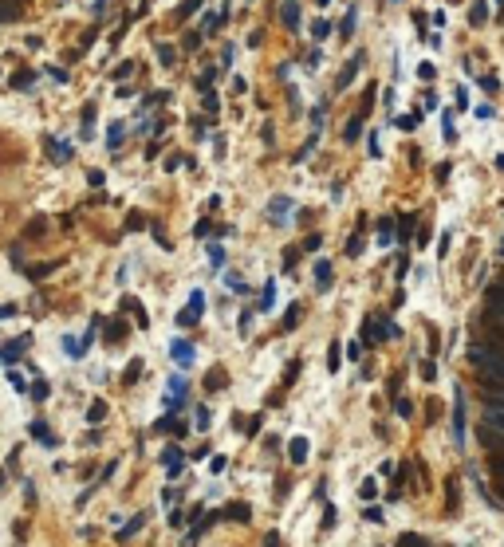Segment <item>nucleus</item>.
<instances>
[{"label": "nucleus", "instance_id": "9", "mask_svg": "<svg viewBox=\"0 0 504 547\" xmlns=\"http://www.w3.org/2000/svg\"><path fill=\"white\" fill-rule=\"evenodd\" d=\"M272 217H276V220L288 217V197H276V201H272Z\"/></svg>", "mask_w": 504, "mask_h": 547}, {"label": "nucleus", "instance_id": "8", "mask_svg": "<svg viewBox=\"0 0 504 547\" xmlns=\"http://www.w3.org/2000/svg\"><path fill=\"white\" fill-rule=\"evenodd\" d=\"M20 346H24V343H8L4 351H0V362H16V359H20Z\"/></svg>", "mask_w": 504, "mask_h": 547}, {"label": "nucleus", "instance_id": "3", "mask_svg": "<svg viewBox=\"0 0 504 547\" xmlns=\"http://www.w3.org/2000/svg\"><path fill=\"white\" fill-rule=\"evenodd\" d=\"M307 449H312V445H307V437H292V445H288V457H292V461H307Z\"/></svg>", "mask_w": 504, "mask_h": 547}, {"label": "nucleus", "instance_id": "7", "mask_svg": "<svg viewBox=\"0 0 504 547\" xmlns=\"http://www.w3.org/2000/svg\"><path fill=\"white\" fill-rule=\"evenodd\" d=\"M272 307H276V288L268 283V288H264V296H260V311H272Z\"/></svg>", "mask_w": 504, "mask_h": 547}, {"label": "nucleus", "instance_id": "13", "mask_svg": "<svg viewBox=\"0 0 504 547\" xmlns=\"http://www.w3.org/2000/svg\"><path fill=\"white\" fill-rule=\"evenodd\" d=\"M47 146H51V150H55V157H67V154H71V150H67V146H63L60 138H47Z\"/></svg>", "mask_w": 504, "mask_h": 547}, {"label": "nucleus", "instance_id": "16", "mask_svg": "<svg viewBox=\"0 0 504 547\" xmlns=\"http://www.w3.org/2000/svg\"><path fill=\"white\" fill-rule=\"evenodd\" d=\"M209 256H213V268H220V260H225V252H220L217 244H213V249H209Z\"/></svg>", "mask_w": 504, "mask_h": 547}, {"label": "nucleus", "instance_id": "10", "mask_svg": "<svg viewBox=\"0 0 504 547\" xmlns=\"http://www.w3.org/2000/svg\"><path fill=\"white\" fill-rule=\"evenodd\" d=\"M12 16H16V0H0V24L12 20Z\"/></svg>", "mask_w": 504, "mask_h": 547}, {"label": "nucleus", "instance_id": "6", "mask_svg": "<svg viewBox=\"0 0 504 547\" xmlns=\"http://www.w3.org/2000/svg\"><path fill=\"white\" fill-rule=\"evenodd\" d=\"M170 398H173V402H181V398H186V378H170Z\"/></svg>", "mask_w": 504, "mask_h": 547}, {"label": "nucleus", "instance_id": "11", "mask_svg": "<svg viewBox=\"0 0 504 547\" xmlns=\"http://www.w3.org/2000/svg\"><path fill=\"white\" fill-rule=\"evenodd\" d=\"M327 276H331V264H327V260H319V264H315V280L327 283Z\"/></svg>", "mask_w": 504, "mask_h": 547}, {"label": "nucleus", "instance_id": "2", "mask_svg": "<svg viewBox=\"0 0 504 547\" xmlns=\"http://www.w3.org/2000/svg\"><path fill=\"white\" fill-rule=\"evenodd\" d=\"M201 307H205V296L201 292H193V296H189V307L181 311V323H193V319L201 315Z\"/></svg>", "mask_w": 504, "mask_h": 547}, {"label": "nucleus", "instance_id": "14", "mask_svg": "<svg viewBox=\"0 0 504 547\" xmlns=\"http://www.w3.org/2000/svg\"><path fill=\"white\" fill-rule=\"evenodd\" d=\"M123 142V126H110V134H107V146H118Z\"/></svg>", "mask_w": 504, "mask_h": 547}, {"label": "nucleus", "instance_id": "15", "mask_svg": "<svg viewBox=\"0 0 504 547\" xmlns=\"http://www.w3.org/2000/svg\"><path fill=\"white\" fill-rule=\"evenodd\" d=\"M355 20H359V16H355V8H351V12H346V20H343V36H351V31H355Z\"/></svg>", "mask_w": 504, "mask_h": 547}, {"label": "nucleus", "instance_id": "12", "mask_svg": "<svg viewBox=\"0 0 504 547\" xmlns=\"http://www.w3.org/2000/svg\"><path fill=\"white\" fill-rule=\"evenodd\" d=\"M166 465L177 469V465H181V449H166Z\"/></svg>", "mask_w": 504, "mask_h": 547}, {"label": "nucleus", "instance_id": "5", "mask_svg": "<svg viewBox=\"0 0 504 547\" xmlns=\"http://www.w3.org/2000/svg\"><path fill=\"white\" fill-rule=\"evenodd\" d=\"M355 71H359V55H351V63L343 67V75H339V87H346V83L355 79Z\"/></svg>", "mask_w": 504, "mask_h": 547}, {"label": "nucleus", "instance_id": "1", "mask_svg": "<svg viewBox=\"0 0 504 547\" xmlns=\"http://www.w3.org/2000/svg\"><path fill=\"white\" fill-rule=\"evenodd\" d=\"M170 355H173V362L186 370V366H193V355H197V351H193V343H186V339H173V343H170Z\"/></svg>", "mask_w": 504, "mask_h": 547}, {"label": "nucleus", "instance_id": "4", "mask_svg": "<svg viewBox=\"0 0 504 547\" xmlns=\"http://www.w3.org/2000/svg\"><path fill=\"white\" fill-rule=\"evenodd\" d=\"M284 24H288V28H296L299 24V4L296 0H284Z\"/></svg>", "mask_w": 504, "mask_h": 547}]
</instances>
